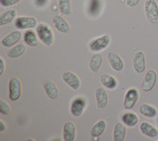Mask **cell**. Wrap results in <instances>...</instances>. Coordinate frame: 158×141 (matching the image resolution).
Masks as SVG:
<instances>
[{
	"label": "cell",
	"mask_w": 158,
	"mask_h": 141,
	"mask_svg": "<svg viewBox=\"0 0 158 141\" xmlns=\"http://www.w3.org/2000/svg\"><path fill=\"white\" fill-rule=\"evenodd\" d=\"M36 33L40 41L46 46L52 45L54 42V33L52 28L47 24H40L36 28Z\"/></svg>",
	"instance_id": "obj_1"
},
{
	"label": "cell",
	"mask_w": 158,
	"mask_h": 141,
	"mask_svg": "<svg viewBox=\"0 0 158 141\" xmlns=\"http://www.w3.org/2000/svg\"><path fill=\"white\" fill-rule=\"evenodd\" d=\"M144 6L147 20L152 24L158 23V4L156 0H146Z\"/></svg>",
	"instance_id": "obj_2"
},
{
	"label": "cell",
	"mask_w": 158,
	"mask_h": 141,
	"mask_svg": "<svg viewBox=\"0 0 158 141\" xmlns=\"http://www.w3.org/2000/svg\"><path fill=\"white\" fill-rule=\"evenodd\" d=\"M110 43H111V38L109 35L105 34L92 41L89 45V48L91 52L99 53L106 49L110 45Z\"/></svg>",
	"instance_id": "obj_3"
},
{
	"label": "cell",
	"mask_w": 158,
	"mask_h": 141,
	"mask_svg": "<svg viewBox=\"0 0 158 141\" xmlns=\"http://www.w3.org/2000/svg\"><path fill=\"white\" fill-rule=\"evenodd\" d=\"M22 95V83L16 77L11 79L9 83V98L15 101L19 99Z\"/></svg>",
	"instance_id": "obj_4"
},
{
	"label": "cell",
	"mask_w": 158,
	"mask_h": 141,
	"mask_svg": "<svg viewBox=\"0 0 158 141\" xmlns=\"http://www.w3.org/2000/svg\"><path fill=\"white\" fill-rule=\"evenodd\" d=\"M156 73L154 70H149L145 75V77L142 81L141 89L144 92H149L154 88L156 83Z\"/></svg>",
	"instance_id": "obj_5"
},
{
	"label": "cell",
	"mask_w": 158,
	"mask_h": 141,
	"mask_svg": "<svg viewBox=\"0 0 158 141\" xmlns=\"http://www.w3.org/2000/svg\"><path fill=\"white\" fill-rule=\"evenodd\" d=\"M86 108V101L84 98L77 97L72 101L70 104V113L74 118L81 116Z\"/></svg>",
	"instance_id": "obj_6"
},
{
	"label": "cell",
	"mask_w": 158,
	"mask_h": 141,
	"mask_svg": "<svg viewBox=\"0 0 158 141\" xmlns=\"http://www.w3.org/2000/svg\"><path fill=\"white\" fill-rule=\"evenodd\" d=\"M37 25V21L34 17H18L15 19V26L19 30L33 29Z\"/></svg>",
	"instance_id": "obj_7"
},
{
	"label": "cell",
	"mask_w": 158,
	"mask_h": 141,
	"mask_svg": "<svg viewBox=\"0 0 158 141\" xmlns=\"http://www.w3.org/2000/svg\"><path fill=\"white\" fill-rule=\"evenodd\" d=\"M139 98V93L136 88H131L127 91L124 97L123 107L126 109H131Z\"/></svg>",
	"instance_id": "obj_8"
},
{
	"label": "cell",
	"mask_w": 158,
	"mask_h": 141,
	"mask_svg": "<svg viewBox=\"0 0 158 141\" xmlns=\"http://www.w3.org/2000/svg\"><path fill=\"white\" fill-rule=\"evenodd\" d=\"M63 80L71 89L77 91L81 87V80L77 75L72 71H66L63 75Z\"/></svg>",
	"instance_id": "obj_9"
},
{
	"label": "cell",
	"mask_w": 158,
	"mask_h": 141,
	"mask_svg": "<svg viewBox=\"0 0 158 141\" xmlns=\"http://www.w3.org/2000/svg\"><path fill=\"white\" fill-rule=\"evenodd\" d=\"M22 37V32H20L19 30L13 31L10 33L6 36L1 40V45L3 47L6 48H11L13 46H15L17 43L20 41V40Z\"/></svg>",
	"instance_id": "obj_10"
},
{
	"label": "cell",
	"mask_w": 158,
	"mask_h": 141,
	"mask_svg": "<svg viewBox=\"0 0 158 141\" xmlns=\"http://www.w3.org/2000/svg\"><path fill=\"white\" fill-rule=\"evenodd\" d=\"M108 60L110 66L115 71L120 72L124 68V62L120 56L117 53L110 52L108 53Z\"/></svg>",
	"instance_id": "obj_11"
},
{
	"label": "cell",
	"mask_w": 158,
	"mask_h": 141,
	"mask_svg": "<svg viewBox=\"0 0 158 141\" xmlns=\"http://www.w3.org/2000/svg\"><path fill=\"white\" fill-rule=\"evenodd\" d=\"M133 67L135 72L138 74L144 72L146 70V56L142 51L135 53L133 59Z\"/></svg>",
	"instance_id": "obj_12"
},
{
	"label": "cell",
	"mask_w": 158,
	"mask_h": 141,
	"mask_svg": "<svg viewBox=\"0 0 158 141\" xmlns=\"http://www.w3.org/2000/svg\"><path fill=\"white\" fill-rule=\"evenodd\" d=\"M95 98L97 108L100 109L106 108L108 103V96L105 89L103 87L97 88L95 91Z\"/></svg>",
	"instance_id": "obj_13"
},
{
	"label": "cell",
	"mask_w": 158,
	"mask_h": 141,
	"mask_svg": "<svg viewBox=\"0 0 158 141\" xmlns=\"http://www.w3.org/2000/svg\"><path fill=\"white\" fill-rule=\"evenodd\" d=\"M63 140L74 141L76 139V127L72 121H67L63 125Z\"/></svg>",
	"instance_id": "obj_14"
},
{
	"label": "cell",
	"mask_w": 158,
	"mask_h": 141,
	"mask_svg": "<svg viewBox=\"0 0 158 141\" xmlns=\"http://www.w3.org/2000/svg\"><path fill=\"white\" fill-rule=\"evenodd\" d=\"M52 23L56 29L62 33H67L70 31V27L68 22L60 15H56L52 18Z\"/></svg>",
	"instance_id": "obj_15"
},
{
	"label": "cell",
	"mask_w": 158,
	"mask_h": 141,
	"mask_svg": "<svg viewBox=\"0 0 158 141\" xmlns=\"http://www.w3.org/2000/svg\"><path fill=\"white\" fill-rule=\"evenodd\" d=\"M43 87L47 96L51 99H56L59 96V89L52 81H45L43 83Z\"/></svg>",
	"instance_id": "obj_16"
},
{
	"label": "cell",
	"mask_w": 158,
	"mask_h": 141,
	"mask_svg": "<svg viewBox=\"0 0 158 141\" xmlns=\"http://www.w3.org/2000/svg\"><path fill=\"white\" fill-rule=\"evenodd\" d=\"M140 130L143 135L148 137L154 138L158 136V129L146 121H143L141 123Z\"/></svg>",
	"instance_id": "obj_17"
},
{
	"label": "cell",
	"mask_w": 158,
	"mask_h": 141,
	"mask_svg": "<svg viewBox=\"0 0 158 141\" xmlns=\"http://www.w3.org/2000/svg\"><path fill=\"white\" fill-rule=\"evenodd\" d=\"M127 128L123 122H118L115 125L113 131L114 141H123L126 137Z\"/></svg>",
	"instance_id": "obj_18"
},
{
	"label": "cell",
	"mask_w": 158,
	"mask_h": 141,
	"mask_svg": "<svg viewBox=\"0 0 158 141\" xmlns=\"http://www.w3.org/2000/svg\"><path fill=\"white\" fill-rule=\"evenodd\" d=\"M39 37L32 29H29L24 34V41L29 47H36L39 45Z\"/></svg>",
	"instance_id": "obj_19"
},
{
	"label": "cell",
	"mask_w": 158,
	"mask_h": 141,
	"mask_svg": "<svg viewBox=\"0 0 158 141\" xmlns=\"http://www.w3.org/2000/svg\"><path fill=\"white\" fill-rule=\"evenodd\" d=\"M101 83L104 87L108 90H115L118 87V82L116 79L108 74H104L101 75Z\"/></svg>",
	"instance_id": "obj_20"
},
{
	"label": "cell",
	"mask_w": 158,
	"mask_h": 141,
	"mask_svg": "<svg viewBox=\"0 0 158 141\" xmlns=\"http://www.w3.org/2000/svg\"><path fill=\"white\" fill-rule=\"evenodd\" d=\"M103 63V56L100 53H95L89 60V69L93 73H97L101 69Z\"/></svg>",
	"instance_id": "obj_21"
},
{
	"label": "cell",
	"mask_w": 158,
	"mask_h": 141,
	"mask_svg": "<svg viewBox=\"0 0 158 141\" xmlns=\"http://www.w3.org/2000/svg\"><path fill=\"white\" fill-rule=\"evenodd\" d=\"M25 51H26V47H25V45L19 44V45H16L11 47L7 51L6 55H7L8 57L11 59H17L25 54Z\"/></svg>",
	"instance_id": "obj_22"
},
{
	"label": "cell",
	"mask_w": 158,
	"mask_h": 141,
	"mask_svg": "<svg viewBox=\"0 0 158 141\" xmlns=\"http://www.w3.org/2000/svg\"><path fill=\"white\" fill-rule=\"evenodd\" d=\"M122 122L130 128H134L138 124V117L135 113H126L122 116Z\"/></svg>",
	"instance_id": "obj_23"
},
{
	"label": "cell",
	"mask_w": 158,
	"mask_h": 141,
	"mask_svg": "<svg viewBox=\"0 0 158 141\" xmlns=\"http://www.w3.org/2000/svg\"><path fill=\"white\" fill-rule=\"evenodd\" d=\"M17 11L15 10H9L0 15V25L3 26L5 25L11 23L16 19Z\"/></svg>",
	"instance_id": "obj_24"
},
{
	"label": "cell",
	"mask_w": 158,
	"mask_h": 141,
	"mask_svg": "<svg viewBox=\"0 0 158 141\" xmlns=\"http://www.w3.org/2000/svg\"><path fill=\"white\" fill-rule=\"evenodd\" d=\"M139 113L143 116L149 118H155L158 114L156 109L149 104H142L139 107Z\"/></svg>",
	"instance_id": "obj_25"
},
{
	"label": "cell",
	"mask_w": 158,
	"mask_h": 141,
	"mask_svg": "<svg viewBox=\"0 0 158 141\" xmlns=\"http://www.w3.org/2000/svg\"><path fill=\"white\" fill-rule=\"evenodd\" d=\"M107 124L104 120H101L95 124L94 126L92 127L91 130H90V135L93 137H99L101 136L104 132L106 129Z\"/></svg>",
	"instance_id": "obj_26"
},
{
	"label": "cell",
	"mask_w": 158,
	"mask_h": 141,
	"mask_svg": "<svg viewBox=\"0 0 158 141\" xmlns=\"http://www.w3.org/2000/svg\"><path fill=\"white\" fill-rule=\"evenodd\" d=\"M59 11L65 16H69L71 13L70 0H59L58 1Z\"/></svg>",
	"instance_id": "obj_27"
},
{
	"label": "cell",
	"mask_w": 158,
	"mask_h": 141,
	"mask_svg": "<svg viewBox=\"0 0 158 141\" xmlns=\"http://www.w3.org/2000/svg\"><path fill=\"white\" fill-rule=\"evenodd\" d=\"M0 113L2 115H8L10 113V105L4 100H0Z\"/></svg>",
	"instance_id": "obj_28"
},
{
	"label": "cell",
	"mask_w": 158,
	"mask_h": 141,
	"mask_svg": "<svg viewBox=\"0 0 158 141\" xmlns=\"http://www.w3.org/2000/svg\"><path fill=\"white\" fill-rule=\"evenodd\" d=\"M22 0H0V4L2 7H10L18 3Z\"/></svg>",
	"instance_id": "obj_29"
},
{
	"label": "cell",
	"mask_w": 158,
	"mask_h": 141,
	"mask_svg": "<svg viewBox=\"0 0 158 141\" xmlns=\"http://www.w3.org/2000/svg\"><path fill=\"white\" fill-rule=\"evenodd\" d=\"M141 0H127V5L129 7H135L139 4Z\"/></svg>",
	"instance_id": "obj_30"
},
{
	"label": "cell",
	"mask_w": 158,
	"mask_h": 141,
	"mask_svg": "<svg viewBox=\"0 0 158 141\" xmlns=\"http://www.w3.org/2000/svg\"><path fill=\"white\" fill-rule=\"evenodd\" d=\"M5 61H4L3 58L1 56L0 57V75H2L4 73V71H5Z\"/></svg>",
	"instance_id": "obj_31"
},
{
	"label": "cell",
	"mask_w": 158,
	"mask_h": 141,
	"mask_svg": "<svg viewBox=\"0 0 158 141\" xmlns=\"http://www.w3.org/2000/svg\"><path fill=\"white\" fill-rule=\"evenodd\" d=\"M36 1V5L39 6H46V4L48 3V0H35Z\"/></svg>",
	"instance_id": "obj_32"
},
{
	"label": "cell",
	"mask_w": 158,
	"mask_h": 141,
	"mask_svg": "<svg viewBox=\"0 0 158 141\" xmlns=\"http://www.w3.org/2000/svg\"><path fill=\"white\" fill-rule=\"evenodd\" d=\"M6 129V125L4 123L2 120H0V132H4Z\"/></svg>",
	"instance_id": "obj_33"
}]
</instances>
